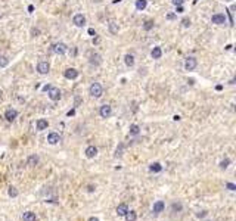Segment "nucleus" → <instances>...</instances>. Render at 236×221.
I'll list each match as a JSON object with an SVG mask.
<instances>
[{
	"mask_svg": "<svg viewBox=\"0 0 236 221\" xmlns=\"http://www.w3.org/2000/svg\"><path fill=\"white\" fill-rule=\"evenodd\" d=\"M177 7V13H180V12H183V7L182 6H176Z\"/></svg>",
	"mask_w": 236,
	"mask_h": 221,
	"instance_id": "ea45409f",
	"label": "nucleus"
},
{
	"mask_svg": "<svg viewBox=\"0 0 236 221\" xmlns=\"http://www.w3.org/2000/svg\"><path fill=\"white\" fill-rule=\"evenodd\" d=\"M18 117V112L15 111V109H7L6 112H4V118L7 119L9 122H12V121H15V118Z\"/></svg>",
	"mask_w": 236,
	"mask_h": 221,
	"instance_id": "9d476101",
	"label": "nucleus"
},
{
	"mask_svg": "<svg viewBox=\"0 0 236 221\" xmlns=\"http://www.w3.org/2000/svg\"><path fill=\"white\" fill-rule=\"evenodd\" d=\"M205 214H207L205 211H201V212H198V214H196V217H198V218H202V217H205Z\"/></svg>",
	"mask_w": 236,
	"mask_h": 221,
	"instance_id": "72a5a7b5",
	"label": "nucleus"
},
{
	"mask_svg": "<svg viewBox=\"0 0 236 221\" xmlns=\"http://www.w3.org/2000/svg\"><path fill=\"white\" fill-rule=\"evenodd\" d=\"M7 64H9V59H7V56H4V55H0V68H4V67H7Z\"/></svg>",
	"mask_w": 236,
	"mask_h": 221,
	"instance_id": "a878e982",
	"label": "nucleus"
},
{
	"mask_svg": "<svg viewBox=\"0 0 236 221\" xmlns=\"http://www.w3.org/2000/svg\"><path fill=\"white\" fill-rule=\"evenodd\" d=\"M182 24H183V27H190V19H189V18H184L182 21Z\"/></svg>",
	"mask_w": 236,
	"mask_h": 221,
	"instance_id": "7c9ffc66",
	"label": "nucleus"
},
{
	"mask_svg": "<svg viewBox=\"0 0 236 221\" xmlns=\"http://www.w3.org/2000/svg\"><path fill=\"white\" fill-rule=\"evenodd\" d=\"M211 22H213V24H217V25L226 24V16H224L223 13H216V15H213V18H211Z\"/></svg>",
	"mask_w": 236,
	"mask_h": 221,
	"instance_id": "0eeeda50",
	"label": "nucleus"
},
{
	"mask_svg": "<svg viewBox=\"0 0 236 221\" xmlns=\"http://www.w3.org/2000/svg\"><path fill=\"white\" fill-rule=\"evenodd\" d=\"M139 133H140V127H139V125H136V124L130 125V134H131V136H136V134H139Z\"/></svg>",
	"mask_w": 236,
	"mask_h": 221,
	"instance_id": "b1692460",
	"label": "nucleus"
},
{
	"mask_svg": "<svg viewBox=\"0 0 236 221\" xmlns=\"http://www.w3.org/2000/svg\"><path fill=\"white\" fill-rule=\"evenodd\" d=\"M50 88H52V85H44V87H43V90H44V91H49V90H50Z\"/></svg>",
	"mask_w": 236,
	"mask_h": 221,
	"instance_id": "e433bc0d",
	"label": "nucleus"
},
{
	"mask_svg": "<svg viewBox=\"0 0 236 221\" xmlns=\"http://www.w3.org/2000/svg\"><path fill=\"white\" fill-rule=\"evenodd\" d=\"M53 50L56 55H65L67 53V44L65 43H56L53 46Z\"/></svg>",
	"mask_w": 236,
	"mask_h": 221,
	"instance_id": "39448f33",
	"label": "nucleus"
},
{
	"mask_svg": "<svg viewBox=\"0 0 236 221\" xmlns=\"http://www.w3.org/2000/svg\"><path fill=\"white\" fill-rule=\"evenodd\" d=\"M149 171L151 172H161L163 171V165L160 162H154V164L149 165Z\"/></svg>",
	"mask_w": 236,
	"mask_h": 221,
	"instance_id": "a211bd4d",
	"label": "nucleus"
},
{
	"mask_svg": "<svg viewBox=\"0 0 236 221\" xmlns=\"http://www.w3.org/2000/svg\"><path fill=\"white\" fill-rule=\"evenodd\" d=\"M151 55H152V58H154V59H160V58H161V55H163L161 47H154L152 52H151Z\"/></svg>",
	"mask_w": 236,
	"mask_h": 221,
	"instance_id": "aec40b11",
	"label": "nucleus"
},
{
	"mask_svg": "<svg viewBox=\"0 0 236 221\" xmlns=\"http://www.w3.org/2000/svg\"><path fill=\"white\" fill-rule=\"evenodd\" d=\"M94 189H96V187H93V186H89V187H87V192H93V190H94Z\"/></svg>",
	"mask_w": 236,
	"mask_h": 221,
	"instance_id": "37998d69",
	"label": "nucleus"
},
{
	"mask_svg": "<svg viewBox=\"0 0 236 221\" xmlns=\"http://www.w3.org/2000/svg\"><path fill=\"white\" fill-rule=\"evenodd\" d=\"M99 114H100L102 118H109V117L112 115V108H111L109 105H103V106H100Z\"/></svg>",
	"mask_w": 236,
	"mask_h": 221,
	"instance_id": "7ed1b4c3",
	"label": "nucleus"
},
{
	"mask_svg": "<svg viewBox=\"0 0 236 221\" xmlns=\"http://www.w3.org/2000/svg\"><path fill=\"white\" fill-rule=\"evenodd\" d=\"M49 127V122H47V119H38L37 121V130H46Z\"/></svg>",
	"mask_w": 236,
	"mask_h": 221,
	"instance_id": "6ab92c4d",
	"label": "nucleus"
},
{
	"mask_svg": "<svg viewBox=\"0 0 236 221\" xmlns=\"http://www.w3.org/2000/svg\"><path fill=\"white\" fill-rule=\"evenodd\" d=\"M61 142V136L58 134V133H50L49 136H47V143L49 145H56V143H59Z\"/></svg>",
	"mask_w": 236,
	"mask_h": 221,
	"instance_id": "f8f14e48",
	"label": "nucleus"
},
{
	"mask_svg": "<svg viewBox=\"0 0 236 221\" xmlns=\"http://www.w3.org/2000/svg\"><path fill=\"white\" fill-rule=\"evenodd\" d=\"M89 221H99V218H97V217H90Z\"/></svg>",
	"mask_w": 236,
	"mask_h": 221,
	"instance_id": "a19ab883",
	"label": "nucleus"
},
{
	"mask_svg": "<svg viewBox=\"0 0 236 221\" xmlns=\"http://www.w3.org/2000/svg\"><path fill=\"white\" fill-rule=\"evenodd\" d=\"M227 1H229V0H227Z\"/></svg>",
	"mask_w": 236,
	"mask_h": 221,
	"instance_id": "09e8293b",
	"label": "nucleus"
},
{
	"mask_svg": "<svg viewBox=\"0 0 236 221\" xmlns=\"http://www.w3.org/2000/svg\"><path fill=\"white\" fill-rule=\"evenodd\" d=\"M49 69H50V65H49L47 62H38V65H37V71H38L40 74H47V72H49Z\"/></svg>",
	"mask_w": 236,
	"mask_h": 221,
	"instance_id": "9b49d317",
	"label": "nucleus"
},
{
	"mask_svg": "<svg viewBox=\"0 0 236 221\" xmlns=\"http://www.w3.org/2000/svg\"><path fill=\"white\" fill-rule=\"evenodd\" d=\"M184 68H186V71H193L196 68V59L195 58H187L186 62H184Z\"/></svg>",
	"mask_w": 236,
	"mask_h": 221,
	"instance_id": "20e7f679",
	"label": "nucleus"
},
{
	"mask_svg": "<svg viewBox=\"0 0 236 221\" xmlns=\"http://www.w3.org/2000/svg\"><path fill=\"white\" fill-rule=\"evenodd\" d=\"M183 205L179 202V204H173V206H171V209H173V212H179V211H182Z\"/></svg>",
	"mask_w": 236,
	"mask_h": 221,
	"instance_id": "cd10ccee",
	"label": "nucleus"
},
{
	"mask_svg": "<svg viewBox=\"0 0 236 221\" xmlns=\"http://www.w3.org/2000/svg\"><path fill=\"white\" fill-rule=\"evenodd\" d=\"M148 6V1L146 0H136V9L137 10H143Z\"/></svg>",
	"mask_w": 236,
	"mask_h": 221,
	"instance_id": "4be33fe9",
	"label": "nucleus"
},
{
	"mask_svg": "<svg viewBox=\"0 0 236 221\" xmlns=\"http://www.w3.org/2000/svg\"><path fill=\"white\" fill-rule=\"evenodd\" d=\"M74 114H75V109H71V111L68 112V117H73Z\"/></svg>",
	"mask_w": 236,
	"mask_h": 221,
	"instance_id": "58836bf2",
	"label": "nucleus"
},
{
	"mask_svg": "<svg viewBox=\"0 0 236 221\" xmlns=\"http://www.w3.org/2000/svg\"><path fill=\"white\" fill-rule=\"evenodd\" d=\"M127 211H128V206L126 204H120L117 206V214H118L120 217H124Z\"/></svg>",
	"mask_w": 236,
	"mask_h": 221,
	"instance_id": "2eb2a0df",
	"label": "nucleus"
},
{
	"mask_svg": "<svg viewBox=\"0 0 236 221\" xmlns=\"http://www.w3.org/2000/svg\"><path fill=\"white\" fill-rule=\"evenodd\" d=\"M109 31H111L112 34H117V33H118V24L114 22V21L109 22Z\"/></svg>",
	"mask_w": 236,
	"mask_h": 221,
	"instance_id": "393cba45",
	"label": "nucleus"
},
{
	"mask_svg": "<svg viewBox=\"0 0 236 221\" xmlns=\"http://www.w3.org/2000/svg\"><path fill=\"white\" fill-rule=\"evenodd\" d=\"M229 165H230V159H229V158H226V159H223V161L220 162V168H221V170H226Z\"/></svg>",
	"mask_w": 236,
	"mask_h": 221,
	"instance_id": "bb28decb",
	"label": "nucleus"
},
{
	"mask_svg": "<svg viewBox=\"0 0 236 221\" xmlns=\"http://www.w3.org/2000/svg\"><path fill=\"white\" fill-rule=\"evenodd\" d=\"M100 62H102V59H100V55H97V53H91L90 55V64L91 65H100Z\"/></svg>",
	"mask_w": 236,
	"mask_h": 221,
	"instance_id": "4468645a",
	"label": "nucleus"
},
{
	"mask_svg": "<svg viewBox=\"0 0 236 221\" xmlns=\"http://www.w3.org/2000/svg\"><path fill=\"white\" fill-rule=\"evenodd\" d=\"M152 27H154V21H146L145 25H143V28H145V30H151Z\"/></svg>",
	"mask_w": 236,
	"mask_h": 221,
	"instance_id": "c756f323",
	"label": "nucleus"
},
{
	"mask_svg": "<svg viewBox=\"0 0 236 221\" xmlns=\"http://www.w3.org/2000/svg\"><path fill=\"white\" fill-rule=\"evenodd\" d=\"M49 97L52 99V100H59L61 99V90L59 88H55V87H52L50 90H49Z\"/></svg>",
	"mask_w": 236,
	"mask_h": 221,
	"instance_id": "1a4fd4ad",
	"label": "nucleus"
},
{
	"mask_svg": "<svg viewBox=\"0 0 236 221\" xmlns=\"http://www.w3.org/2000/svg\"><path fill=\"white\" fill-rule=\"evenodd\" d=\"M164 209H165V204H164L163 201H157L154 206H152V212L155 214V215H158V214H161Z\"/></svg>",
	"mask_w": 236,
	"mask_h": 221,
	"instance_id": "f03ea898",
	"label": "nucleus"
},
{
	"mask_svg": "<svg viewBox=\"0 0 236 221\" xmlns=\"http://www.w3.org/2000/svg\"><path fill=\"white\" fill-rule=\"evenodd\" d=\"M121 152H123V145H121L120 148H117V156H120V155H121Z\"/></svg>",
	"mask_w": 236,
	"mask_h": 221,
	"instance_id": "f704fd0d",
	"label": "nucleus"
},
{
	"mask_svg": "<svg viewBox=\"0 0 236 221\" xmlns=\"http://www.w3.org/2000/svg\"><path fill=\"white\" fill-rule=\"evenodd\" d=\"M198 1H199V0H193V4H196V3H198Z\"/></svg>",
	"mask_w": 236,
	"mask_h": 221,
	"instance_id": "a18cd8bd",
	"label": "nucleus"
},
{
	"mask_svg": "<svg viewBox=\"0 0 236 221\" xmlns=\"http://www.w3.org/2000/svg\"><path fill=\"white\" fill-rule=\"evenodd\" d=\"M124 217H126V220L127 221H136L137 220V214H136L134 211H127Z\"/></svg>",
	"mask_w": 236,
	"mask_h": 221,
	"instance_id": "412c9836",
	"label": "nucleus"
},
{
	"mask_svg": "<svg viewBox=\"0 0 236 221\" xmlns=\"http://www.w3.org/2000/svg\"><path fill=\"white\" fill-rule=\"evenodd\" d=\"M118 1H121V0H114V3H118Z\"/></svg>",
	"mask_w": 236,
	"mask_h": 221,
	"instance_id": "49530a36",
	"label": "nucleus"
},
{
	"mask_svg": "<svg viewBox=\"0 0 236 221\" xmlns=\"http://www.w3.org/2000/svg\"><path fill=\"white\" fill-rule=\"evenodd\" d=\"M22 220L24 221H36V214L31 211H27L22 214Z\"/></svg>",
	"mask_w": 236,
	"mask_h": 221,
	"instance_id": "f3484780",
	"label": "nucleus"
},
{
	"mask_svg": "<svg viewBox=\"0 0 236 221\" xmlns=\"http://www.w3.org/2000/svg\"><path fill=\"white\" fill-rule=\"evenodd\" d=\"M38 33H40V31H38V30H36V28H33V30H31V34L34 35V37H36V35L38 34Z\"/></svg>",
	"mask_w": 236,
	"mask_h": 221,
	"instance_id": "c9c22d12",
	"label": "nucleus"
},
{
	"mask_svg": "<svg viewBox=\"0 0 236 221\" xmlns=\"http://www.w3.org/2000/svg\"><path fill=\"white\" fill-rule=\"evenodd\" d=\"M124 62H126L127 67H133L134 65V56L133 55H126L124 56Z\"/></svg>",
	"mask_w": 236,
	"mask_h": 221,
	"instance_id": "5701e85b",
	"label": "nucleus"
},
{
	"mask_svg": "<svg viewBox=\"0 0 236 221\" xmlns=\"http://www.w3.org/2000/svg\"><path fill=\"white\" fill-rule=\"evenodd\" d=\"M226 187H227L229 190H232V192H233V190H236V186L233 184V183H226Z\"/></svg>",
	"mask_w": 236,
	"mask_h": 221,
	"instance_id": "473e14b6",
	"label": "nucleus"
},
{
	"mask_svg": "<svg viewBox=\"0 0 236 221\" xmlns=\"http://www.w3.org/2000/svg\"><path fill=\"white\" fill-rule=\"evenodd\" d=\"M33 10H34V6L30 4V6H28V12H33Z\"/></svg>",
	"mask_w": 236,
	"mask_h": 221,
	"instance_id": "79ce46f5",
	"label": "nucleus"
},
{
	"mask_svg": "<svg viewBox=\"0 0 236 221\" xmlns=\"http://www.w3.org/2000/svg\"><path fill=\"white\" fill-rule=\"evenodd\" d=\"M89 34H90V35H96V33H94V30H93V28H89Z\"/></svg>",
	"mask_w": 236,
	"mask_h": 221,
	"instance_id": "4c0bfd02",
	"label": "nucleus"
},
{
	"mask_svg": "<svg viewBox=\"0 0 236 221\" xmlns=\"http://www.w3.org/2000/svg\"><path fill=\"white\" fill-rule=\"evenodd\" d=\"M89 93H90L93 97H100L102 94H103V87L99 84V83H93V84L90 85V88H89Z\"/></svg>",
	"mask_w": 236,
	"mask_h": 221,
	"instance_id": "f257e3e1",
	"label": "nucleus"
},
{
	"mask_svg": "<svg viewBox=\"0 0 236 221\" xmlns=\"http://www.w3.org/2000/svg\"><path fill=\"white\" fill-rule=\"evenodd\" d=\"M64 75H65V78H68V80H75V78L78 77V71L74 68H68V69H65Z\"/></svg>",
	"mask_w": 236,
	"mask_h": 221,
	"instance_id": "423d86ee",
	"label": "nucleus"
},
{
	"mask_svg": "<svg viewBox=\"0 0 236 221\" xmlns=\"http://www.w3.org/2000/svg\"><path fill=\"white\" fill-rule=\"evenodd\" d=\"M167 18H168V19H173V18H174V15H173V13H168V15H167Z\"/></svg>",
	"mask_w": 236,
	"mask_h": 221,
	"instance_id": "c03bdc74",
	"label": "nucleus"
},
{
	"mask_svg": "<svg viewBox=\"0 0 236 221\" xmlns=\"http://www.w3.org/2000/svg\"><path fill=\"white\" fill-rule=\"evenodd\" d=\"M171 1H173L174 6H182L183 3H184V0H171Z\"/></svg>",
	"mask_w": 236,
	"mask_h": 221,
	"instance_id": "2f4dec72",
	"label": "nucleus"
},
{
	"mask_svg": "<svg viewBox=\"0 0 236 221\" xmlns=\"http://www.w3.org/2000/svg\"><path fill=\"white\" fill-rule=\"evenodd\" d=\"M37 164H38V156H37V155L28 156V159H27V165H28V167H36Z\"/></svg>",
	"mask_w": 236,
	"mask_h": 221,
	"instance_id": "dca6fc26",
	"label": "nucleus"
},
{
	"mask_svg": "<svg viewBox=\"0 0 236 221\" xmlns=\"http://www.w3.org/2000/svg\"><path fill=\"white\" fill-rule=\"evenodd\" d=\"M73 22L77 25V27H84V24H86V18H84V15H81V13H77V15L73 18Z\"/></svg>",
	"mask_w": 236,
	"mask_h": 221,
	"instance_id": "6e6552de",
	"label": "nucleus"
},
{
	"mask_svg": "<svg viewBox=\"0 0 236 221\" xmlns=\"http://www.w3.org/2000/svg\"><path fill=\"white\" fill-rule=\"evenodd\" d=\"M0 97H1V90H0Z\"/></svg>",
	"mask_w": 236,
	"mask_h": 221,
	"instance_id": "de8ad7c7",
	"label": "nucleus"
},
{
	"mask_svg": "<svg viewBox=\"0 0 236 221\" xmlns=\"http://www.w3.org/2000/svg\"><path fill=\"white\" fill-rule=\"evenodd\" d=\"M86 156H87V158H94V156H96V155H97V148H96V146H89V148H87V149H86Z\"/></svg>",
	"mask_w": 236,
	"mask_h": 221,
	"instance_id": "ddd939ff",
	"label": "nucleus"
},
{
	"mask_svg": "<svg viewBox=\"0 0 236 221\" xmlns=\"http://www.w3.org/2000/svg\"><path fill=\"white\" fill-rule=\"evenodd\" d=\"M9 196L10 198H16L18 196V190L15 187H9Z\"/></svg>",
	"mask_w": 236,
	"mask_h": 221,
	"instance_id": "c85d7f7f",
	"label": "nucleus"
}]
</instances>
